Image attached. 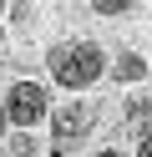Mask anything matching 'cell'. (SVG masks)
<instances>
[{
  "label": "cell",
  "mask_w": 152,
  "mask_h": 157,
  "mask_svg": "<svg viewBox=\"0 0 152 157\" xmlns=\"http://www.w3.org/2000/svg\"><path fill=\"white\" fill-rule=\"evenodd\" d=\"M101 71H107V56H101L96 41H66V46L51 51V76H56L61 86H71V91L101 81Z\"/></svg>",
  "instance_id": "obj_1"
},
{
  "label": "cell",
  "mask_w": 152,
  "mask_h": 157,
  "mask_svg": "<svg viewBox=\"0 0 152 157\" xmlns=\"http://www.w3.org/2000/svg\"><path fill=\"white\" fill-rule=\"evenodd\" d=\"M46 106H51L46 101V86H36V81H15L5 91V117L15 127H36L41 117H46Z\"/></svg>",
  "instance_id": "obj_2"
},
{
  "label": "cell",
  "mask_w": 152,
  "mask_h": 157,
  "mask_svg": "<svg viewBox=\"0 0 152 157\" xmlns=\"http://www.w3.org/2000/svg\"><path fill=\"white\" fill-rule=\"evenodd\" d=\"M51 132H56V142H61V147H66V142H81V137L91 132V106H81V101L61 106V112L51 117Z\"/></svg>",
  "instance_id": "obj_3"
},
{
  "label": "cell",
  "mask_w": 152,
  "mask_h": 157,
  "mask_svg": "<svg viewBox=\"0 0 152 157\" xmlns=\"http://www.w3.org/2000/svg\"><path fill=\"white\" fill-rule=\"evenodd\" d=\"M142 76H147V61L137 51H122L117 56V81H142Z\"/></svg>",
  "instance_id": "obj_4"
},
{
  "label": "cell",
  "mask_w": 152,
  "mask_h": 157,
  "mask_svg": "<svg viewBox=\"0 0 152 157\" xmlns=\"http://www.w3.org/2000/svg\"><path fill=\"white\" fill-rule=\"evenodd\" d=\"M122 117H127V122H137V127H147V117H152V96H132Z\"/></svg>",
  "instance_id": "obj_5"
},
{
  "label": "cell",
  "mask_w": 152,
  "mask_h": 157,
  "mask_svg": "<svg viewBox=\"0 0 152 157\" xmlns=\"http://www.w3.org/2000/svg\"><path fill=\"white\" fill-rule=\"evenodd\" d=\"M86 5H91L96 15H127L132 5H137V0H86Z\"/></svg>",
  "instance_id": "obj_6"
},
{
  "label": "cell",
  "mask_w": 152,
  "mask_h": 157,
  "mask_svg": "<svg viewBox=\"0 0 152 157\" xmlns=\"http://www.w3.org/2000/svg\"><path fill=\"white\" fill-rule=\"evenodd\" d=\"M137 157H152V122L142 127V137H137Z\"/></svg>",
  "instance_id": "obj_7"
},
{
  "label": "cell",
  "mask_w": 152,
  "mask_h": 157,
  "mask_svg": "<svg viewBox=\"0 0 152 157\" xmlns=\"http://www.w3.org/2000/svg\"><path fill=\"white\" fill-rule=\"evenodd\" d=\"M0 137H5V106H0Z\"/></svg>",
  "instance_id": "obj_8"
},
{
  "label": "cell",
  "mask_w": 152,
  "mask_h": 157,
  "mask_svg": "<svg viewBox=\"0 0 152 157\" xmlns=\"http://www.w3.org/2000/svg\"><path fill=\"white\" fill-rule=\"evenodd\" d=\"M96 157H117V152H96Z\"/></svg>",
  "instance_id": "obj_9"
}]
</instances>
